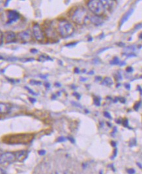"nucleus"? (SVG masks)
Masks as SVG:
<instances>
[{
	"instance_id": "nucleus-1",
	"label": "nucleus",
	"mask_w": 142,
	"mask_h": 174,
	"mask_svg": "<svg viewBox=\"0 0 142 174\" xmlns=\"http://www.w3.org/2000/svg\"><path fill=\"white\" fill-rule=\"evenodd\" d=\"M33 135L28 133L11 134L5 136L3 142L9 144H27L32 140Z\"/></svg>"
},
{
	"instance_id": "nucleus-2",
	"label": "nucleus",
	"mask_w": 142,
	"mask_h": 174,
	"mask_svg": "<svg viewBox=\"0 0 142 174\" xmlns=\"http://www.w3.org/2000/svg\"><path fill=\"white\" fill-rule=\"evenodd\" d=\"M71 19L73 22L78 25L85 24L89 20L88 13L83 7H78L72 13Z\"/></svg>"
},
{
	"instance_id": "nucleus-3",
	"label": "nucleus",
	"mask_w": 142,
	"mask_h": 174,
	"mask_svg": "<svg viewBox=\"0 0 142 174\" xmlns=\"http://www.w3.org/2000/svg\"><path fill=\"white\" fill-rule=\"evenodd\" d=\"M58 31L61 37L67 38L74 33L75 29L70 22L66 20H62L59 21L58 24Z\"/></svg>"
},
{
	"instance_id": "nucleus-4",
	"label": "nucleus",
	"mask_w": 142,
	"mask_h": 174,
	"mask_svg": "<svg viewBox=\"0 0 142 174\" xmlns=\"http://www.w3.org/2000/svg\"><path fill=\"white\" fill-rule=\"evenodd\" d=\"M87 5L91 12L95 16H102L106 11L104 5L102 4L101 1H98V0L89 1Z\"/></svg>"
},
{
	"instance_id": "nucleus-5",
	"label": "nucleus",
	"mask_w": 142,
	"mask_h": 174,
	"mask_svg": "<svg viewBox=\"0 0 142 174\" xmlns=\"http://www.w3.org/2000/svg\"><path fill=\"white\" fill-rule=\"evenodd\" d=\"M17 160L16 155L13 152H6L0 155V164L7 166L13 164Z\"/></svg>"
},
{
	"instance_id": "nucleus-6",
	"label": "nucleus",
	"mask_w": 142,
	"mask_h": 174,
	"mask_svg": "<svg viewBox=\"0 0 142 174\" xmlns=\"http://www.w3.org/2000/svg\"><path fill=\"white\" fill-rule=\"evenodd\" d=\"M33 33L35 39L38 42H42L43 40H44L45 35L44 32H43L42 29L41 28L40 25L37 23H36L33 26Z\"/></svg>"
},
{
	"instance_id": "nucleus-7",
	"label": "nucleus",
	"mask_w": 142,
	"mask_h": 174,
	"mask_svg": "<svg viewBox=\"0 0 142 174\" xmlns=\"http://www.w3.org/2000/svg\"><path fill=\"white\" fill-rule=\"evenodd\" d=\"M7 24H11L13 22L18 21L20 18V14L17 11L13 10H9L7 11Z\"/></svg>"
},
{
	"instance_id": "nucleus-8",
	"label": "nucleus",
	"mask_w": 142,
	"mask_h": 174,
	"mask_svg": "<svg viewBox=\"0 0 142 174\" xmlns=\"http://www.w3.org/2000/svg\"><path fill=\"white\" fill-rule=\"evenodd\" d=\"M18 37L19 38V39L22 41L23 44L28 43L30 42L32 39V36L29 31H24L22 32H20L18 34Z\"/></svg>"
},
{
	"instance_id": "nucleus-9",
	"label": "nucleus",
	"mask_w": 142,
	"mask_h": 174,
	"mask_svg": "<svg viewBox=\"0 0 142 174\" xmlns=\"http://www.w3.org/2000/svg\"><path fill=\"white\" fill-rule=\"evenodd\" d=\"M5 43L11 44L17 42V35L13 31H7L5 34Z\"/></svg>"
},
{
	"instance_id": "nucleus-10",
	"label": "nucleus",
	"mask_w": 142,
	"mask_h": 174,
	"mask_svg": "<svg viewBox=\"0 0 142 174\" xmlns=\"http://www.w3.org/2000/svg\"><path fill=\"white\" fill-rule=\"evenodd\" d=\"M11 105L7 103H0V115L9 113L11 110Z\"/></svg>"
},
{
	"instance_id": "nucleus-11",
	"label": "nucleus",
	"mask_w": 142,
	"mask_h": 174,
	"mask_svg": "<svg viewBox=\"0 0 142 174\" xmlns=\"http://www.w3.org/2000/svg\"><path fill=\"white\" fill-rule=\"evenodd\" d=\"M89 20L91 23H93L95 26H100L104 23V20L101 16H91V17L89 16Z\"/></svg>"
},
{
	"instance_id": "nucleus-12",
	"label": "nucleus",
	"mask_w": 142,
	"mask_h": 174,
	"mask_svg": "<svg viewBox=\"0 0 142 174\" xmlns=\"http://www.w3.org/2000/svg\"><path fill=\"white\" fill-rule=\"evenodd\" d=\"M101 1L102 4L104 5L105 9H107L109 12H112V11H113L116 5V1H108V0H107V1H103V0H102Z\"/></svg>"
},
{
	"instance_id": "nucleus-13",
	"label": "nucleus",
	"mask_w": 142,
	"mask_h": 174,
	"mask_svg": "<svg viewBox=\"0 0 142 174\" xmlns=\"http://www.w3.org/2000/svg\"><path fill=\"white\" fill-rule=\"evenodd\" d=\"M133 13H134V9H130L127 11V13L125 14L124 16H123L121 18V20L120 23H119L120 26H122L129 19V18L131 16L132 14H133Z\"/></svg>"
},
{
	"instance_id": "nucleus-14",
	"label": "nucleus",
	"mask_w": 142,
	"mask_h": 174,
	"mask_svg": "<svg viewBox=\"0 0 142 174\" xmlns=\"http://www.w3.org/2000/svg\"><path fill=\"white\" fill-rule=\"evenodd\" d=\"M113 81H112V79L110 78V77H105V78L103 79V81H102L101 84L102 85L104 86H111V85H113Z\"/></svg>"
},
{
	"instance_id": "nucleus-15",
	"label": "nucleus",
	"mask_w": 142,
	"mask_h": 174,
	"mask_svg": "<svg viewBox=\"0 0 142 174\" xmlns=\"http://www.w3.org/2000/svg\"><path fill=\"white\" fill-rule=\"evenodd\" d=\"M52 61V59L50 58V57L47 55H41L39 56L38 59V61Z\"/></svg>"
},
{
	"instance_id": "nucleus-16",
	"label": "nucleus",
	"mask_w": 142,
	"mask_h": 174,
	"mask_svg": "<svg viewBox=\"0 0 142 174\" xmlns=\"http://www.w3.org/2000/svg\"><path fill=\"white\" fill-rule=\"evenodd\" d=\"M120 62L121 61L119 60V59L117 57H113V59L110 61L109 64H110L111 65H119Z\"/></svg>"
},
{
	"instance_id": "nucleus-17",
	"label": "nucleus",
	"mask_w": 142,
	"mask_h": 174,
	"mask_svg": "<svg viewBox=\"0 0 142 174\" xmlns=\"http://www.w3.org/2000/svg\"><path fill=\"white\" fill-rule=\"evenodd\" d=\"M115 79L116 81H117V82H119V81H121V80L123 79V77H122V74H121L120 72H117L116 74L115 75Z\"/></svg>"
},
{
	"instance_id": "nucleus-18",
	"label": "nucleus",
	"mask_w": 142,
	"mask_h": 174,
	"mask_svg": "<svg viewBox=\"0 0 142 174\" xmlns=\"http://www.w3.org/2000/svg\"><path fill=\"white\" fill-rule=\"evenodd\" d=\"M29 83L31 85H40V84H42V82L39 81H36V80H30Z\"/></svg>"
},
{
	"instance_id": "nucleus-19",
	"label": "nucleus",
	"mask_w": 142,
	"mask_h": 174,
	"mask_svg": "<svg viewBox=\"0 0 142 174\" xmlns=\"http://www.w3.org/2000/svg\"><path fill=\"white\" fill-rule=\"evenodd\" d=\"M100 98L98 97H95L94 98V103H95V104L97 105V106H100Z\"/></svg>"
},
{
	"instance_id": "nucleus-20",
	"label": "nucleus",
	"mask_w": 142,
	"mask_h": 174,
	"mask_svg": "<svg viewBox=\"0 0 142 174\" xmlns=\"http://www.w3.org/2000/svg\"><path fill=\"white\" fill-rule=\"evenodd\" d=\"M25 88H26V90H27V91H28V92H29V93H30V94H32V95H33V96H38V94H36V93H35V92H34V91H33V90H31V88H29V87H27V86H25Z\"/></svg>"
},
{
	"instance_id": "nucleus-21",
	"label": "nucleus",
	"mask_w": 142,
	"mask_h": 174,
	"mask_svg": "<svg viewBox=\"0 0 142 174\" xmlns=\"http://www.w3.org/2000/svg\"><path fill=\"white\" fill-rule=\"evenodd\" d=\"M3 37H4V35L3 32L0 31V46H1L3 43Z\"/></svg>"
},
{
	"instance_id": "nucleus-22",
	"label": "nucleus",
	"mask_w": 142,
	"mask_h": 174,
	"mask_svg": "<svg viewBox=\"0 0 142 174\" xmlns=\"http://www.w3.org/2000/svg\"><path fill=\"white\" fill-rule=\"evenodd\" d=\"M140 105H141V102H137L134 105V109L135 111H138V109L139 108V107H140Z\"/></svg>"
},
{
	"instance_id": "nucleus-23",
	"label": "nucleus",
	"mask_w": 142,
	"mask_h": 174,
	"mask_svg": "<svg viewBox=\"0 0 142 174\" xmlns=\"http://www.w3.org/2000/svg\"><path fill=\"white\" fill-rule=\"evenodd\" d=\"M78 43V42H71V43H68V44H66V45H65V46H67V47L75 46V45H76Z\"/></svg>"
},
{
	"instance_id": "nucleus-24",
	"label": "nucleus",
	"mask_w": 142,
	"mask_h": 174,
	"mask_svg": "<svg viewBox=\"0 0 142 174\" xmlns=\"http://www.w3.org/2000/svg\"><path fill=\"white\" fill-rule=\"evenodd\" d=\"M126 71H127V72L128 73H131V72H133L134 69L132 66H128V67L126 68Z\"/></svg>"
},
{
	"instance_id": "nucleus-25",
	"label": "nucleus",
	"mask_w": 142,
	"mask_h": 174,
	"mask_svg": "<svg viewBox=\"0 0 142 174\" xmlns=\"http://www.w3.org/2000/svg\"><path fill=\"white\" fill-rule=\"evenodd\" d=\"M72 94L74 95V96H75L76 97V98H77L78 100H80V98H81V96H80V94L76 92H74Z\"/></svg>"
},
{
	"instance_id": "nucleus-26",
	"label": "nucleus",
	"mask_w": 142,
	"mask_h": 174,
	"mask_svg": "<svg viewBox=\"0 0 142 174\" xmlns=\"http://www.w3.org/2000/svg\"><path fill=\"white\" fill-rule=\"evenodd\" d=\"M104 116H106V117L107 118L111 119V116L110 115V114H109V113H107V112H104Z\"/></svg>"
},
{
	"instance_id": "nucleus-27",
	"label": "nucleus",
	"mask_w": 142,
	"mask_h": 174,
	"mask_svg": "<svg viewBox=\"0 0 142 174\" xmlns=\"http://www.w3.org/2000/svg\"><path fill=\"white\" fill-rule=\"evenodd\" d=\"M66 140V138H64V137H59V138H58V142H65Z\"/></svg>"
},
{
	"instance_id": "nucleus-28",
	"label": "nucleus",
	"mask_w": 142,
	"mask_h": 174,
	"mask_svg": "<svg viewBox=\"0 0 142 174\" xmlns=\"http://www.w3.org/2000/svg\"><path fill=\"white\" fill-rule=\"evenodd\" d=\"M8 61H16L17 60H18L17 58H16V57H9L7 59Z\"/></svg>"
},
{
	"instance_id": "nucleus-29",
	"label": "nucleus",
	"mask_w": 142,
	"mask_h": 174,
	"mask_svg": "<svg viewBox=\"0 0 142 174\" xmlns=\"http://www.w3.org/2000/svg\"><path fill=\"white\" fill-rule=\"evenodd\" d=\"M95 79V81L98 82V81H101L102 78L101 76H96Z\"/></svg>"
},
{
	"instance_id": "nucleus-30",
	"label": "nucleus",
	"mask_w": 142,
	"mask_h": 174,
	"mask_svg": "<svg viewBox=\"0 0 142 174\" xmlns=\"http://www.w3.org/2000/svg\"><path fill=\"white\" fill-rule=\"evenodd\" d=\"M125 88L127 89L128 90H130V84L129 83H125Z\"/></svg>"
},
{
	"instance_id": "nucleus-31",
	"label": "nucleus",
	"mask_w": 142,
	"mask_h": 174,
	"mask_svg": "<svg viewBox=\"0 0 142 174\" xmlns=\"http://www.w3.org/2000/svg\"><path fill=\"white\" fill-rule=\"evenodd\" d=\"M74 72L75 74H80V70L78 68H75L74 70Z\"/></svg>"
},
{
	"instance_id": "nucleus-32",
	"label": "nucleus",
	"mask_w": 142,
	"mask_h": 174,
	"mask_svg": "<svg viewBox=\"0 0 142 174\" xmlns=\"http://www.w3.org/2000/svg\"><path fill=\"white\" fill-rule=\"evenodd\" d=\"M30 52L32 53H38V50L36 49H31L30 50Z\"/></svg>"
},
{
	"instance_id": "nucleus-33",
	"label": "nucleus",
	"mask_w": 142,
	"mask_h": 174,
	"mask_svg": "<svg viewBox=\"0 0 142 174\" xmlns=\"http://www.w3.org/2000/svg\"><path fill=\"white\" fill-rule=\"evenodd\" d=\"M118 98H119V100L121 103H125V102H126V100H125V98H120V97H118Z\"/></svg>"
},
{
	"instance_id": "nucleus-34",
	"label": "nucleus",
	"mask_w": 142,
	"mask_h": 174,
	"mask_svg": "<svg viewBox=\"0 0 142 174\" xmlns=\"http://www.w3.org/2000/svg\"><path fill=\"white\" fill-rule=\"evenodd\" d=\"M29 100L30 101L31 103H35V102H36V101L35 98H29Z\"/></svg>"
},
{
	"instance_id": "nucleus-35",
	"label": "nucleus",
	"mask_w": 142,
	"mask_h": 174,
	"mask_svg": "<svg viewBox=\"0 0 142 174\" xmlns=\"http://www.w3.org/2000/svg\"><path fill=\"white\" fill-rule=\"evenodd\" d=\"M72 103L74 105H75V106H76V107H78L79 108H82V105H80L79 103H74V102H72Z\"/></svg>"
},
{
	"instance_id": "nucleus-36",
	"label": "nucleus",
	"mask_w": 142,
	"mask_h": 174,
	"mask_svg": "<svg viewBox=\"0 0 142 174\" xmlns=\"http://www.w3.org/2000/svg\"><path fill=\"white\" fill-rule=\"evenodd\" d=\"M44 86H45L46 88H50V84L49 83H48V82H45V83H44Z\"/></svg>"
},
{
	"instance_id": "nucleus-37",
	"label": "nucleus",
	"mask_w": 142,
	"mask_h": 174,
	"mask_svg": "<svg viewBox=\"0 0 142 174\" xmlns=\"http://www.w3.org/2000/svg\"><path fill=\"white\" fill-rule=\"evenodd\" d=\"M123 125H124L125 127H127L128 126V120H125L124 122H123Z\"/></svg>"
},
{
	"instance_id": "nucleus-38",
	"label": "nucleus",
	"mask_w": 142,
	"mask_h": 174,
	"mask_svg": "<svg viewBox=\"0 0 142 174\" xmlns=\"http://www.w3.org/2000/svg\"><path fill=\"white\" fill-rule=\"evenodd\" d=\"M0 174H6L5 171L3 168L0 167Z\"/></svg>"
},
{
	"instance_id": "nucleus-39",
	"label": "nucleus",
	"mask_w": 142,
	"mask_h": 174,
	"mask_svg": "<svg viewBox=\"0 0 142 174\" xmlns=\"http://www.w3.org/2000/svg\"><path fill=\"white\" fill-rule=\"evenodd\" d=\"M128 57H136V55L134 54H132V53H129V54H127V55Z\"/></svg>"
},
{
	"instance_id": "nucleus-40",
	"label": "nucleus",
	"mask_w": 142,
	"mask_h": 174,
	"mask_svg": "<svg viewBox=\"0 0 142 174\" xmlns=\"http://www.w3.org/2000/svg\"><path fill=\"white\" fill-rule=\"evenodd\" d=\"M126 65V63L125 61H122V62H120V63H119V65L120 66H125Z\"/></svg>"
},
{
	"instance_id": "nucleus-41",
	"label": "nucleus",
	"mask_w": 142,
	"mask_h": 174,
	"mask_svg": "<svg viewBox=\"0 0 142 174\" xmlns=\"http://www.w3.org/2000/svg\"><path fill=\"white\" fill-rule=\"evenodd\" d=\"M117 44L119 45V46H121V47H124L125 45V44L124 43H123V42H119V43H118Z\"/></svg>"
},
{
	"instance_id": "nucleus-42",
	"label": "nucleus",
	"mask_w": 142,
	"mask_h": 174,
	"mask_svg": "<svg viewBox=\"0 0 142 174\" xmlns=\"http://www.w3.org/2000/svg\"><path fill=\"white\" fill-rule=\"evenodd\" d=\"M137 90H138L141 94V88L140 86H138V87H137Z\"/></svg>"
},
{
	"instance_id": "nucleus-43",
	"label": "nucleus",
	"mask_w": 142,
	"mask_h": 174,
	"mask_svg": "<svg viewBox=\"0 0 142 174\" xmlns=\"http://www.w3.org/2000/svg\"><path fill=\"white\" fill-rule=\"evenodd\" d=\"M87 80H88V79H87V78H83V77H80V81H82V82L86 81H87Z\"/></svg>"
},
{
	"instance_id": "nucleus-44",
	"label": "nucleus",
	"mask_w": 142,
	"mask_h": 174,
	"mask_svg": "<svg viewBox=\"0 0 142 174\" xmlns=\"http://www.w3.org/2000/svg\"><path fill=\"white\" fill-rule=\"evenodd\" d=\"M40 78H42V79H46V77H47V76H46V75H40Z\"/></svg>"
},
{
	"instance_id": "nucleus-45",
	"label": "nucleus",
	"mask_w": 142,
	"mask_h": 174,
	"mask_svg": "<svg viewBox=\"0 0 142 174\" xmlns=\"http://www.w3.org/2000/svg\"><path fill=\"white\" fill-rule=\"evenodd\" d=\"M39 153H40V155H44V153H45V151H44V150H41V151H39Z\"/></svg>"
},
{
	"instance_id": "nucleus-46",
	"label": "nucleus",
	"mask_w": 142,
	"mask_h": 174,
	"mask_svg": "<svg viewBox=\"0 0 142 174\" xmlns=\"http://www.w3.org/2000/svg\"><path fill=\"white\" fill-rule=\"evenodd\" d=\"M55 86H56V87H60L61 84L59 83H55Z\"/></svg>"
},
{
	"instance_id": "nucleus-47",
	"label": "nucleus",
	"mask_w": 142,
	"mask_h": 174,
	"mask_svg": "<svg viewBox=\"0 0 142 174\" xmlns=\"http://www.w3.org/2000/svg\"><path fill=\"white\" fill-rule=\"evenodd\" d=\"M128 172H129L130 174H132V173H134L135 171H134V170H130V171H128Z\"/></svg>"
},
{
	"instance_id": "nucleus-48",
	"label": "nucleus",
	"mask_w": 142,
	"mask_h": 174,
	"mask_svg": "<svg viewBox=\"0 0 142 174\" xmlns=\"http://www.w3.org/2000/svg\"><path fill=\"white\" fill-rule=\"evenodd\" d=\"M88 74L89 75H93L94 74V71H91V72H89L88 73Z\"/></svg>"
},
{
	"instance_id": "nucleus-49",
	"label": "nucleus",
	"mask_w": 142,
	"mask_h": 174,
	"mask_svg": "<svg viewBox=\"0 0 142 174\" xmlns=\"http://www.w3.org/2000/svg\"><path fill=\"white\" fill-rule=\"evenodd\" d=\"M7 79L9 81H10V82H11V83H15V80H14V79H9V78H7Z\"/></svg>"
},
{
	"instance_id": "nucleus-50",
	"label": "nucleus",
	"mask_w": 142,
	"mask_h": 174,
	"mask_svg": "<svg viewBox=\"0 0 142 174\" xmlns=\"http://www.w3.org/2000/svg\"><path fill=\"white\" fill-rule=\"evenodd\" d=\"M68 139H69V140H70L71 142H72V143H74V139H73L72 138H71V137H70V138H68Z\"/></svg>"
},
{
	"instance_id": "nucleus-51",
	"label": "nucleus",
	"mask_w": 142,
	"mask_h": 174,
	"mask_svg": "<svg viewBox=\"0 0 142 174\" xmlns=\"http://www.w3.org/2000/svg\"><path fill=\"white\" fill-rule=\"evenodd\" d=\"M9 2V1H6V4H5V7H7L8 5V3Z\"/></svg>"
},
{
	"instance_id": "nucleus-52",
	"label": "nucleus",
	"mask_w": 142,
	"mask_h": 174,
	"mask_svg": "<svg viewBox=\"0 0 142 174\" xmlns=\"http://www.w3.org/2000/svg\"><path fill=\"white\" fill-rule=\"evenodd\" d=\"M119 86H121V83H118L116 85V87H117V88H118V87H119Z\"/></svg>"
},
{
	"instance_id": "nucleus-53",
	"label": "nucleus",
	"mask_w": 142,
	"mask_h": 174,
	"mask_svg": "<svg viewBox=\"0 0 142 174\" xmlns=\"http://www.w3.org/2000/svg\"><path fill=\"white\" fill-rule=\"evenodd\" d=\"M0 60H4V58L2 56L0 55Z\"/></svg>"
},
{
	"instance_id": "nucleus-54",
	"label": "nucleus",
	"mask_w": 142,
	"mask_h": 174,
	"mask_svg": "<svg viewBox=\"0 0 142 174\" xmlns=\"http://www.w3.org/2000/svg\"><path fill=\"white\" fill-rule=\"evenodd\" d=\"M139 39L141 40V33L139 34Z\"/></svg>"
}]
</instances>
